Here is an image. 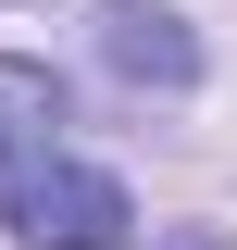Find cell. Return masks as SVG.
<instances>
[{
    "label": "cell",
    "mask_w": 237,
    "mask_h": 250,
    "mask_svg": "<svg viewBox=\"0 0 237 250\" xmlns=\"http://www.w3.org/2000/svg\"><path fill=\"white\" fill-rule=\"evenodd\" d=\"M0 225L38 238V250H125L138 200H125V175H100V163H38V175L0 200Z\"/></svg>",
    "instance_id": "obj_1"
},
{
    "label": "cell",
    "mask_w": 237,
    "mask_h": 250,
    "mask_svg": "<svg viewBox=\"0 0 237 250\" xmlns=\"http://www.w3.org/2000/svg\"><path fill=\"white\" fill-rule=\"evenodd\" d=\"M100 62L125 88H200V38L162 13V0H113L100 13Z\"/></svg>",
    "instance_id": "obj_2"
},
{
    "label": "cell",
    "mask_w": 237,
    "mask_h": 250,
    "mask_svg": "<svg viewBox=\"0 0 237 250\" xmlns=\"http://www.w3.org/2000/svg\"><path fill=\"white\" fill-rule=\"evenodd\" d=\"M38 163H62V88H50V62L0 50V200L25 188Z\"/></svg>",
    "instance_id": "obj_3"
},
{
    "label": "cell",
    "mask_w": 237,
    "mask_h": 250,
    "mask_svg": "<svg viewBox=\"0 0 237 250\" xmlns=\"http://www.w3.org/2000/svg\"><path fill=\"white\" fill-rule=\"evenodd\" d=\"M175 250H225V238H175Z\"/></svg>",
    "instance_id": "obj_4"
}]
</instances>
